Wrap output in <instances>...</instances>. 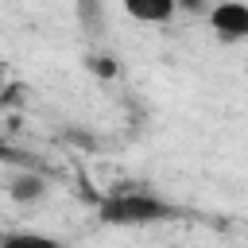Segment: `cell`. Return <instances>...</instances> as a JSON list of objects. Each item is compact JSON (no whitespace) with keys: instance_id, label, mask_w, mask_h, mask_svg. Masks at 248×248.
Wrapping results in <instances>:
<instances>
[{"instance_id":"obj_1","label":"cell","mask_w":248,"mask_h":248,"mask_svg":"<svg viewBox=\"0 0 248 248\" xmlns=\"http://www.w3.org/2000/svg\"><path fill=\"white\" fill-rule=\"evenodd\" d=\"M97 217L105 225H159V221H170L178 217L174 205H167L163 198L147 194V190H116L108 194L101 205H97Z\"/></svg>"},{"instance_id":"obj_2","label":"cell","mask_w":248,"mask_h":248,"mask_svg":"<svg viewBox=\"0 0 248 248\" xmlns=\"http://www.w3.org/2000/svg\"><path fill=\"white\" fill-rule=\"evenodd\" d=\"M209 23L221 39L236 43V39H248V4L240 0H221L213 12H209Z\"/></svg>"},{"instance_id":"obj_3","label":"cell","mask_w":248,"mask_h":248,"mask_svg":"<svg viewBox=\"0 0 248 248\" xmlns=\"http://www.w3.org/2000/svg\"><path fill=\"white\" fill-rule=\"evenodd\" d=\"M124 12L140 23H167L178 12V0H124Z\"/></svg>"},{"instance_id":"obj_4","label":"cell","mask_w":248,"mask_h":248,"mask_svg":"<svg viewBox=\"0 0 248 248\" xmlns=\"http://www.w3.org/2000/svg\"><path fill=\"white\" fill-rule=\"evenodd\" d=\"M43 194H46V182H43L39 174L23 170V174L12 178V198H16V202H35V198H43Z\"/></svg>"},{"instance_id":"obj_5","label":"cell","mask_w":248,"mask_h":248,"mask_svg":"<svg viewBox=\"0 0 248 248\" xmlns=\"http://www.w3.org/2000/svg\"><path fill=\"white\" fill-rule=\"evenodd\" d=\"M78 16H81V27L89 35H101L105 31V12H101V0H78Z\"/></svg>"},{"instance_id":"obj_6","label":"cell","mask_w":248,"mask_h":248,"mask_svg":"<svg viewBox=\"0 0 248 248\" xmlns=\"http://www.w3.org/2000/svg\"><path fill=\"white\" fill-rule=\"evenodd\" d=\"M4 248H62V244L43 232H12V236H4Z\"/></svg>"},{"instance_id":"obj_7","label":"cell","mask_w":248,"mask_h":248,"mask_svg":"<svg viewBox=\"0 0 248 248\" xmlns=\"http://www.w3.org/2000/svg\"><path fill=\"white\" fill-rule=\"evenodd\" d=\"M89 66L101 74V78H112L116 74V66H112V58H105V54H97V58H89Z\"/></svg>"}]
</instances>
